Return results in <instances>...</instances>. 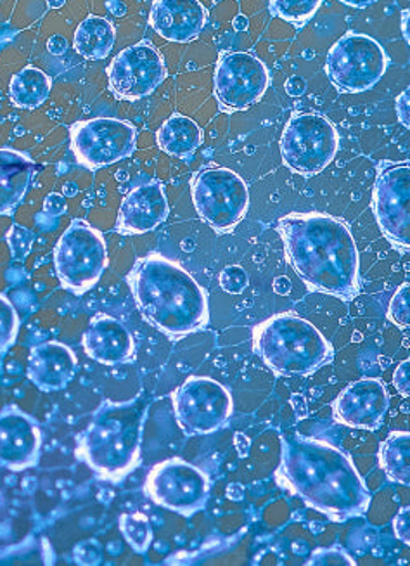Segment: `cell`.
<instances>
[{
  "instance_id": "obj_13",
  "label": "cell",
  "mask_w": 410,
  "mask_h": 566,
  "mask_svg": "<svg viewBox=\"0 0 410 566\" xmlns=\"http://www.w3.org/2000/svg\"><path fill=\"white\" fill-rule=\"evenodd\" d=\"M136 127L118 118H92L72 127L76 160L91 170L109 167L136 151Z\"/></svg>"
},
{
  "instance_id": "obj_22",
  "label": "cell",
  "mask_w": 410,
  "mask_h": 566,
  "mask_svg": "<svg viewBox=\"0 0 410 566\" xmlns=\"http://www.w3.org/2000/svg\"><path fill=\"white\" fill-rule=\"evenodd\" d=\"M35 164L30 156L0 149V213L12 216L32 186Z\"/></svg>"
},
{
  "instance_id": "obj_37",
  "label": "cell",
  "mask_w": 410,
  "mask_h": 566,
  "mask_svg": "<svg viewBox=\"0 0 410 566\" xmlns=\"http://www.w3.org/2000/svg\"><path fill=\"white\" fill-rule=\"evenodd\" d=\"M44 210L51 216H63L66 212V201L61 195H51L45 200Z\"/></svg>"
},
{
  "instance_id": "obj_14",
  "label": "cell",
  "mask_w": 410,
  "mask_h": 566,
  "mask_svg": "<svg viewBox=\"0 0 410 566\" xmlns=\"http://www.w3.org/2000/svg\"><path fill=\"white\" fill-rule=\"evenodd\" d=\"M215 97L223 113L255 106L271 84L267 66L250 52H228L215 69Z\"/></svg>"
},
{
  "instance_id": "obj_38",
  "label": "cell",
  "mask_w": 410,
  "mask_h": 566,
  "mask_svg": "<svg viewBox=\"0 0 410 566\" xmlns=\"http://www.w3.org/2000/svg\"><path fill=\"white\" fill-rule=\"evenodd\" d=\"M48 49L52 56H63L64 52L69 51V41L61 35L51 36Z\"/></svg>"
},
{
  "instance_id": "obj_28",
  "label": "cell",
  "mask_w": 410,
  "mask_h": 566,
  "mask_svg": "<svg viewBox=\"0 0 410 566\" xmlns=\"http://www.w3.org/2000/svg\"><path fill=\"white\" fill-rule=\"evenodd\" d=\"M323 0H271L274 17L302 29L320 8Z\"/></svg>"
},
{
  "instance_id": "obj_35",
  "label": "cell",
  "mask_w": 410,
  "mask_h": 566,
  "mask_svg": "<svg viewBox=\"0 0 410 566\" xmlns=\"http://www.w3.org/2000/svg\"><path fill=\"white\" fill-rule=\"evenodd\" d=\"M409 515V507H403V510H400L399 515H397V518H395L393 522L395 534H397V537H399L400 541H403V543H406L407 546H409L410 543Z\"/></svg>"
},
{
  "instance_id": "obj_32",
  "label": "cell",
  "mask_w": 410,
  "mask_h": 566,
  "mask_svg": "<svg viewBox=\"0 0 410 566\" xmlns=\"http://www.w3.org/2000/svg\"><path fill=\"white\" fill-rule=\"evenodd\" d=\"M8 241L14 260L23 262L32 250L33 234L29 229L21 228V226H12L8 234Z\"/></svg>"
},
{
  "instance_id": "obj_2",
  "label": "cell",
  "mask_w": 410,
  "mask_h": 566,
  "mask_svg": "<svg viewBox=\"0 0 410 566\" xmlns=\"http://www.w3.org/2000/svg\"><path fill=\"white\" fill-rule=\"evenodd\" d=\"M277 231L308 290L345 302L359 295V250L347 223L326 213H290L280 220Z\"/></svg>"
},
{
  "instance_id": "obj_6",
  "label": "cell",
  "mask_w": 410,
  "mask_h": 566,
  "mask_svg": "<svg viewBox=\"0 0 410 566\" xmlns=\"http://www.w3.org/2000/svg\"><path fill=\"white\" fill-rule=\"evenodd\" d=\"M108 268L106 241L85 220L72 222L54 248V269L69 292L84 295L96 286Z\"/></svg>"
},
{
  "instance_id": "obj_5",
  "label": "cell",
  "mask_w": 410,
  "mask_h": 566,
  "mask_svg": "<svg viewBox=\"0 0 410 566\" xmlns=\"http://www.w3.org/2000/svg\"><path fill=\"white\" fill-rule=\"evenodd\" d=\"M253 344L260 359L281 376L312 375L335 357L329 342L314 324L287 312L259 324Z\"/></svg>"
},
{
  "instance_id": "obj_18",
  "label": "cell",
  "mask_w": 410,
  "mask_h": 566,
  "mask_svg": "<svg viewBox=\"0 0 410 566\" xmlns=\"http://www.w3.org/2000/svg\"><path fill=\"white\" fill-rule=\"evenodd\" d=\"M170 213L164 184L158 180L143 184L125 196L118 213L116 231L122 234H146L155 231Z\"/></svg>"
},
{
  "instance_id": "obj_31",
  "label": "cell",
  "mask_w": 410,
  "mask_h": 566,
  "mask_svg": "<svg viewBox=\"0 0 410 566\" xmlns=\"http://www.w3.org/2000/svg\"><path fill=\"white\" fill-rule=\"evenodd\" d=\"M248 284H250V277L240 265H229L220 274V286L223 292L231 293V295H241L246 292Z\"/></svg>"
},
{
  "instance_id": "obj_3",
  "label": "cell",
  "mask_w": 410,
  "mask_h": 566,
  "mask_svg": "<svg viewBox=\"0 0 410 566\" xmlns=\"http://www.w3.org/2000/svg\"><path fill=\"white\" fill-rule=\"evenodd\" d=\"M128 284L144 319L170 338L201 332L210 319L203 287L167 256L151 253L137 260Z\"/></svg>"
},
{
  "instance_id": "obj_4",
  "label": "cell",
  "mask_w": 410,
  "mask_h": 566,
  "mask_svg": "<svg viewBox=\"0 0 410 566\" xmlns=\"http://www.w3.org/2000/svg\"><path fill=\"white\" fill-rule=\"evenodd\" d=\"M144 423L146 409L139 400H104L78 439L76 455L101 480L120 482L139 463Z\"/></svg>"
},
{
  "instance_id": "obj_17",
  "label": "cell",
  "mask_w": 410,
  "mask_h": 566,
  "mask_svg": "<svg viewBox=\"0 0 410 566\" xmlns=\"http://www.w3.org/2000/svg\"><path fill=\"white\" fill-rule=\"evenodd\" d=\"M390 409V397L379 379L348 385L335 402V418L345 427L376 430Z\"/></svg>"
},
{
  "instance_id": "obj_19",
  "label": "cell",
  "mask_w": 410,
  "mask_h": 566,
  "mask_svg": "<svg viewBox=\"0 0 410 566\" xmlns=\"http://www.w3.org/2000/svg\"><path fill=\"white\" fill-rule=\"evenodd\" d=\"M149 24L167 41L188 44L203 32L207 9L200 0H155Z\"/></svg>"
},
{
  "instance_id": "obj_23",
  "label": "cell",
  "mask_w": 410,
  "mask_h": 566,
  "mask_svg": "<svg viewBox=\"0 0 410 566\" xmlns=\"http://www.w3.org/2000/svg\"><path fill=\"white\" fill-rule=\"evenodd\" d=\"M156 139L161 151L176 158H189L203 143V130L189 116L176 113L161 125Z\"/></svg>"
},
{
  "instance_id": "obj_39",
  "label": "cell",
  "mask_w": 410,
  "mask_h": 566,
  "mask_svg": "<svg viewBox=\"0 0 410 566\" xmlns=\"http://www.w3.org/2000/svg\"><path fill=\"white\" fill-rule=\"evenodd\" d=\"M305 91H307V82L303 81L302 76H291L290 81L286 82V92L290 96H303Z\"/></svg>"
},
{
  "instance_id": "obj_11",
  "label": "cell",
  "mask_w": 410,
  "mask_h": 566,
  "mask_svg": "<svg viewBox=\"0 0 410 566\" xmlns=\"http://www.w3.org/2000/svg\"><path fill=\"white\" fill-rule=\"evenodd\" d=\"M177 421L189 437L208 436L228 424L232 397L215 379L192 376L174 394Z\"/></svg>"
},
{
  "instance_id": "obj_15",
  "label": "cell",
  "mask_w": 410,
  "mask_h": 566,
  "mask_svg": "<svg viewBox=\"0 0 410 566\" xmlns=\"http://www.w3.org/2000/svg\"><path fill=\"white\" fill-rule=\"evenodd\" d=\"M165 76L164 57L146 41L124 49L108 66L109 87L118 99L124 101L151 96Z\"/></svg>"
},
{
  "instance_id": "obj_27",
  "label": "cell",
  "mask_w": 410,
  "mask_h": 566,
  "mask_svg": "<svg viewBox=\"0 0 410 566\" xmlns=\"http://www.w3.org/2000/svg\"><path fill=\"white\" fill-rule=\"evenodd\" d=\"M120 531L128 546L136 553H146L153 543V526L143 513H128L120 516Z\"/></svg>"
},
{
  "instance_id": "obj_42",
  "label": "cell",
  "mask_w": 410,
  "mask_h": 566,
  "mask_svg": "<svg viewBox=\"0 0 410 566\" xmlns=\"http://www.w3.org/2000/svg\"><path fill=\"white\" fill-rule=\"evenodd\" d=\"M402 32H403V36H406V42H409L410 41V36H409V11H406L402 14Z\"/></svg>"
},
{
  "instance_id": "obj_29",
  "label": "cell",
  "mask_w": 410,
  "mask_h": 566,
  "mask_svg": "<svg viewBox=\"0 0 410 566\" xmlns=\"http://www.w3.org/2000/svg\"><path fill=\"white\" fill-rule=\"evenodd\" d=\"M20 333V317L17 308L4 295H0V355L6 354L17 342Z\"/></svg>"
},
{
  "instance_id": "obj_21",
  "label": "cell",
  "mask_w": 410,
  "mask_h": 566,
  "mask_svg": "<svg viewBox=\"0 0 410 566\" xmlns=\"http://www.w3.org/2000/svg\"><path fill=\"white\" fill-rule=\"evenodd\" d=\"M84 350L96 363L116 366L134 359L136 345L124 323L112 315H96L85 332Z\"/></svg>"
},
{
  "instance_id": "obj_43",
  "label": "cell",
  "mask_w": 410,
  "mask_h": 566,
  "mask_svg": "<svg viewBox=\"0 0 410 566\" xmlns=\"http://www.w3.org/2000/svg\"><path fill=\"white\" fill-rule=\"evenodd\" d=\"M234 29L240 30V32H244L248 29V18L246 17H238L234 20Z\"/></svg>"
},
{
  "instance_id": "obj_24",
  "label": "cell",
  "mask_w": 410,
  "mask_h": 566,
  "mask_svg": "<svg viewBox=\"0 0 410 566\" xmlns=\"http://www.w3.org/2000/svg\"><path fill=\"white\" fill-rule=\"evenodd\" d=\"M116 42L112 21L103 17H87L75 32L73 48L85 60L96 61L109 56Z\"/></svg>"
},
{
  "instance_id": "obj_25",
  "label": "cell",
  "mask_w": 410,
  "mask_h": 566,
  "mask_svg": "<svg viewBox=\"0 0 410 566\" xmlns=\"http://www.w3.org/2000/svg\"><path fill=\"white\" fill-rule=\"evenodd\" d=\"M51 78L39 69H24L12 76V103L23 109H35L48 101L51 94Z\"/></svg>"
},
{
  "instance_id": "obj_30",
  "label": "cell",
  "mask_w": 410,
  "mask_h": 566,
  "mask_svg": "<svg viewBox=\"0 0 410 566\" xmlns=\"http://www.w3.org/2000/svg\"><path fill=\"white\" fill-rule=\"evenodd\" d=\"M388 317L393 321L397 326L409 327L410 317V286L409 284H402L397 290L393 298L390 302V308H388Z\"/></svg>"
},
{
  "instance_id": "obj_34",
  "label": "cell",
  "mask_w": 410,
  "mask_h": 566,
  "mask_svg": "<svg viewBox=\"0 0 410 566\" xmlns=\"http://www.w3.org/2000/svg\"><path fill=\"white\" fill-rule=\"evenodd\" d=\"M410 363L409 359L403 360L402 364H400L399 369L395 371L393 376V385L397 390L400 391V394L403 395V397H409L410 395V384H409V375H410Z\"/></svg>"
},
{
  "instance_id": "obj_20",
  "label": "cell",
  "mask_w": 410,
  "mask_h": 566,
  "mask_svg": "<svg viewBox=\"0 0 410 566\" xmlns=\"http://www.w3.org/2000/svg\"><path fill=\"white\" fill-rule=\"evenodd\" d=\"M76 367L78 360L72 348L60 342H45L30 352L27 376L39 390L51 394L64 390L72 384Z\"/></svg>"
},
{
  "instance_id": "obj_41",
  "label": "cell",
  "mask_w": 410,
  "mask_h": 566,
  "mask_svg": "<svg viewBox=\"0 0 410 566\" xmlns=\"http://www.w3.org/2000/svg\"><path fill=\"white\" fill-rule=\"evenodd\" d=\"M339 2H343L345 6H350V8L364 9L375 4L376 0H339Z\"/></svg>"
},
{
  "instance_id": "obj_8",
  "label": "cell",
  "mask_w": 410,
  "mask_h": 566,
  "mask_svg": "<svg viewBox=\"0 0 410 566\" xmlns=\"http://www.w3.org/2000/svg\"><path fill=\"white\" fill-rule=\"evenodd\" d=\"M339 134L319 113L293 115L281 137L284 165L299 176H315L335 160Z\"/></svg>"
},
{
  "instance_id": "obj_40",
  "label": "cell",
  "mask_w": 410,
  "mask_h": 566,
  "mask_svg": "<svg viewBox=\"0 0 410 566\" xmlns=\"http://www.w3.org/2000/svg\"><path fill=\"white\" fill-rule=\"evenodd\" d=\"M250 440H248L243 433H238V436H235V447H238V451L241 452L243 458H246L248 451H250Z\"/></svg>"
},
{
  "instance_id": "obj_16",
  "label": "cell",
  "mask_w": 410,
  "mask_h": 566,
  "mask_svg": "<svg viewBox=\"0 0 410 566\" xmlns=\"http://www.w3.org/2000/svg\"><path fill=\"white\" fill-rule=\"evenodd\" d=\"M41 454L42 431L36 419L17 406L0 411V468L30 470L39 464Z\"/></svg>"
},
{
  "instance_id": "obj_26",
  "label": "cell",
  "mask_w": 410,
  "mask_h": 566,
  "mask_svg": "<svg viewBox=\"0 0 410 566\" xmlns=\"http://www.w3.org/2000/svg\"><path fill=\"white\" fill-rule=\"evenodd\" d=\"M379 463L393 482L410 485V436L407 431H393L382 443Z\"/></svg>"
},
{
  "instance_id": "obj_7",
  "label": "cell",
  "mask_w": 410,
  "mask_h": 566,
  "mask_svg": "<svg viewBox=\"0 0 410 566\" xmlns=\"http://www.w3.org/2000/svg\"><path fill=\"white\" fill-rule=\"evenodd\" d=\"M191 192L196 212L217 232H231L250 207L246 182L231 168H204L192 177Z\"/></svg>"
},
{
  "instance_id": "obj_12",
  "label": "cell",
  "mask_w": 410,
  "mask_h": 566,
  "mask_svg": "<svg viewBox=\"0 0 410 566\" xmlns=\"http://www.w3.org/2000/svg\"><path fill=\"white\" fill-rule=\"evenodd\" d=\"M372 212L382 235L400 252L410 247L409 164H382L372 189Z\"/></svg>"
},
{
  "instance_id": "obj_44",
  "label": "cell",
  "mask_w": 410,
  "mask_h": 566,
  "mask_svg": "<svg viewBox=\"0 0 410 566\" xmlns=\"http://www.w3.org/2000/svg\"><path fill=\"white\" fill-rule=\"evenodd\" d=\"M64 2H66V0H48L49 8L52 9L63 8Z\"/></svg>"
},
{
  "instance_id": "obj_10",
  "label": "cell",
  "mask_w": 410,
  "mask_h": 566,
  "mask_svg": "<svg viewBox=\"0 0 410 566\" xmlns=\"http://www.w3.org/2000/svg\"><path fill=\"white\" fill-rule=\"evenodd\" d=\"M144 492L158 506L182 516H192L207 506L210 480L195 464L179 458L168 459L153 468Z\"/></svg>"
},
{
  "instance_id": "obj_9",
  "label": "cell",
  "mask_w": 410,
  "mask_h": 566,
  "mask_svg": "<svg viewBox=\"0 0 410 566\" xmlns=\"http://www.w3.org/2000/svg\"><path fill=\"white\" fill-rule=\"evenodd\" d=\"M388 69L385 49L376 39L362 33H347L333 48L326 60L330 84L343 94H360L375 87Z\"/></svg>"
},
{
  "instance_id": "obj_33",
  "label": "cell",
  "mask_w": 410,
  "mask_h": 566,
  "mask_svg": "<svg viewBox=\"0 0 410 566\" xmlns=\"http://www.w3.org/2000/svg\"><path fill=\"white\" fill-rule=\"evenodd\" d=\"M103 547L94 538L78 544L73 551V558L78 565H99L103 562Z\"/></svg>"
},
{
  "instance_id": "obj_1",
  "label": "cell",
  "mask_w": 410,
  "mask_h": 566,
  "mask_svg": "<svg viewBox=\"0 0 410 566\" xmlns=\"http://www.w3.org/2000/svg\"><path fill=\"white\" fill-rule=\"evenodd\" d=\"M277 475L291 494L333 522L362 516L370 504L369 489L350 455L324 440L283 439Z\"/></svg>"
},
{
  "instance_id": "obj_45",
  "label": "cell",
  "mask_w": 410,
  "mask_h": 566,
  "mask_svg": "<svg viewBox=\"0 0 410 566\" xmlns=\"http://www.w3.org/2000/svg\"><path fill=\"white\" fill-rule=\"evenodd\" d=\"M0 506H2V497H0Z\"/></svg>"
},
{
  "instance_id": "obj_36",
  "label": "cell",
  "mask_w": 410,
  "mask_h": 566,
  "mask_svg": "<svg viewBox=\"0 0 410 566\" xmlns=\"http://www.w3.org/2000/svg\"><path fill=\"white\" fill-rule=\"evenodd\" d=\"M409 88H406V91L400 94L399 99H397V115H399L400 124L403 125V127L409 128L410 127V120H409Z\"/></svg>"
}]
</instances>
